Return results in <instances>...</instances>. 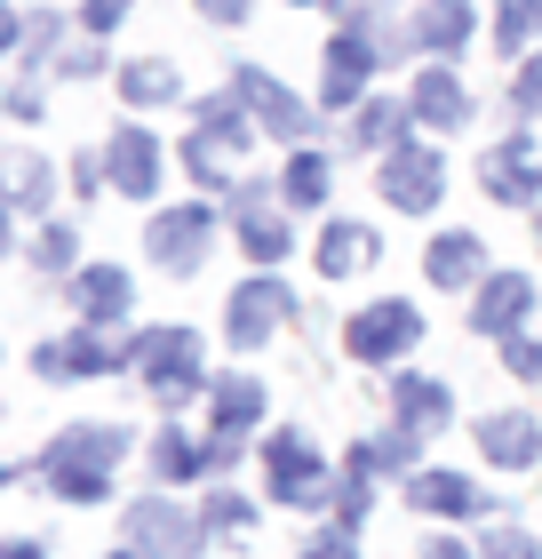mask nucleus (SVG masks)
Masks as SVG:
<instances>
[{
	"label": "nucleus",
	"mask_w": 542,
	"mask_h": 559,
	"mask_svg": "<svg viewBox=\"0 0 542 559\" xmlns=\"http://www.w3.org/2000/svg\"><path fill=\"white\" fill-rule=\"evenodd\" d=\"M415 455H423V431L392 416V431H383V440H359V448H351V464H368V472H423Z\"/></svg>",
	"instance_id": "obj_27"
},
{
	"label": "nucleus",
	"mask_w": 542,
	"mask_h": 559,
	"mask_svg": "<svg viewBox=\"0 0 542 559\" xmlns=\"http://www.w3.org/2000/svg\"><path fill=\"white\" fill-rule=\"evenodd\" d=\"M24 257H33V272H64L72 280V272H81V233H72V224H40Z\"/></svg>",
	"instance_id": "obj_33"
},
{
	"label": "nucleus",
	"mask_w": 542,
	"mask_h": 559,
	"mask_svg": "<svg viewBox=\"0 0 542 559\" xmlns=\"http://www.w3.org/2000/svg\"><path fill=\"white\" fill-rule=\"evenodd\" d=\"M48 185H57V176H48V160H33V152H24V160L9 168V209H16V216H40V209H48Z\"/></svg>",
	"instance_id": "obj_35"
},
{
	"label": "nucleus",
	"mask_w": 542,
	"mask_h": 559,
	"mask_svg": "<svg viewBox=\"0 0 542 559\" xmlns=\"http://www.w3.org/2000/svg\"><path fill=\"white\" fill-rule=\"evenodd\" d=\"M255 129H264V120L240 105V88L231 96H200L192 105V136H184V176L200 192H231L240 185V160L255 152Z\"/></svg>",
	"instance_id": "obj_1"
},
{
	"label": "nucleus",
	"mask_w": 542,
	"mask_h": 559,
	"mask_svg": "<svg viewBox=\"0 0 542 559\" xmlns=\"http://www.w3.org/2000/svg\"><path fill=\"white\" fill-rule=\"evenodd\" d=\"M415 336H423V312L407 296H383V304H359V312L344 320V352L359 368H392V360H407L415 352Z\"/></svg>",
	"instance_id": "obj_5"
},
{
	"label": "nucleus",
	"mask_w": 542,
	"mask_h": 559,
	"mask_svg": "<svg viewBox=\"0 0 542 559\" xmlns=\"http://www.w3.org/2000/svg\"><path fill=\"white\" fill-rule=\"evenodd\" d=\"M479 185L495 209H542V168H534V129H510V144H495L479 160Z\"/></svg>",
	"instance_id": "obj_10"
},
{
	"label": "nucleus",
	"mask_w": 542,
	"mask_h": 559,
	"mask_svg": "<svg viewBox=\"0 0 542 559\" xmlns=\"http://www.w3.org/2000/svg\"><path fill=\"white\" fill-rule=\"evenodd\" d=\"M407 105H415V120H423V129H447V136H455L462 120H471V88H462L447 64H431L423 81H415V96H407Z\"/></svg>",
	"instance_id": "obj_24"
},
{
	"label": "nucleus",
	"mask_w": 542,
	"mask_h": 559,
	"mask_svg": "<svg viewBox=\"0 0 542 559\" xmlns=\"http://www.w3.org/2000/svg\"><path fill=\"white\" fill-rule=\"evenodd\" d=\"M296 559H359V527H344V520H327L312 544H303Z\"/></svg>",
	"instance_id": "obj_37"
},
{
	"label": "nucleus",
	"mask_w": 542,
	"mask_h": 559,
	"mask_svg": "<svg viewBox=\"0 0 542 559\" xmlns=\"http://www.w3.org/2000/svg\"><path fill=\"white\" fill-rule=\"evenodd\" d=\"M33 368L48 376V384H88V376H120L128 368V344H112L105 328H72V336H48L40 352H33Z\"/></svg>",
	"instance_id": "obj_8"
},
{
	"label": "nucleus",
	"mask_w": 542,
	"mask_h": 559,
	"mask_svg": "<svg viewBox=\"0 0 542 559\" xmlns=\"http://www.w3.org/2000/svg\"><path fill=\"white\" fill-rule=\"evenodd\" d=\"M503 360H510V376H527V384H542V336H527V328H519V336L503 344Z\"/></svg>",
	"instance_id": "obj_39"
},
{
	"label": "nucleus",
	"mask_w": 542,
	"mask_h": 559,
	"mask_svg": "<svg viewBox=\"0 0 542 559\" xmlns=\"http://www.w3.org/2000/svg\"><path fill=\"white\" fill-rule=\"evenodd\" d=\"M112 559H144V551H136V544H120V551H112Z\"/></svg>",
	"instance_id": "obj_46"
},
{
	"label": "nucleus",
	"mask_w": 542,
	"mask_h": 559,
	"mask_svg": "<svg viewBox=\"0 0 542 559\" xmlns=\"http://www.w3.org/2000/svg\"><path fill=\"white\" fill-rule=\"evenodd\" d=\"M383 64V48L359 33V24H344V33L327 40V64H320V105L327 112H344V105H359V88H368V72Z\"/></svg>",
	"instance_id": "obj_15"
},
{
	"label": "nucleus",
	"mask_w": 542,
	"mask_h": 559,
	"mask_svg": "<svg viewBox=\"0 0 542 559\" xmlns=\"http://www.w3.org/2000/svg\"><path fill=\"white\" fill-rule=\"evenodd\" d=\"M320 280H351V272H368L375 264V233L368 224H351V216H335V224H320Z\"/></svg>",
	"instance_id": "obj_25"
},
{
	"label": "nucleus",
	"mask_w": 542,
	"mask_h": 559,
	"mask_svg": "<svg viewBox=\"0 0 542 559\" xmlns=\"http://www.w3.org/2000/svg\"><path fill=\"white\" fill-rule=\"evenodd\" d=\"M296 9H320V0H296Z\"/></svg>",
	"instance_id": "obj_47"
},
{
	"label": "nucleus",
	"mask_w": 542,
	"mask_h": 559,
	"mask_svg": "<svg viewBox=\"0 0 542 559\" xmlns=\"http://www.w3.org/2000/svg\"><path fill=\"white\" fill-rule=\"evenodd\" d=\"M479 559H542V544L527 536V527H486V544H479Z\"/></svg>",
	"instance_id": "obj_38"
},
{
	"label": "nucleus",
	"mask_w": 542,
	"mask_h": 559,
	"mask_svg": "<svg viewBox=\"0 0 542 559\" xmlns=\"http://www.w3.org/2000/svg\"><path fill=\"white\" fill-rule=\"evenodd\" d=\"M144 464L160 488H184V479H216V440H192V431H152V448H144Z\"/></svg>",
	"instance_id": "obj_18"
},
{
	"label": "nucleus",
	"mask_w": 542,
	"mask_h": 559,
	"mask_svg": "<svg viewBox=\"0 0 542 559\" xmlns=\"http://www.w3.org/2000/svg\"><path fill=\"white\" fill-rule=\"evenodd\" d=\"M479 455H486V464H495V472H534L542 464V424L534 416H479Z\"/></svg>",
	"instance_id": "obj_19"
},
{
	"label": "nucleus",
	"mask_w": 542,
	"mask_h": 559,
	"mask_svg": "<svg viewBox=\"0 0 542 559\" xmlns=\"http://www.w3.org/2000/svg\"><path fill=\"white\" fill-rule=\"evenodd\" d=\"M128 368L144 376V392L160 400V408H184L192 392H208L192 328H136V336H128Z\"/></svg>",
	"instance_id": "obj_3"
},
{
	"label": "nucleus",
	"mask_w": 542,
	"mask_h": 559,
	"mask_svg": "<svg viewBox=\"0 0 542 559\" xmlns=\"http://www.w3.org/2000/svg\"><path fill=\"white\" fill-rule=\"evenodd\" d=\"M105 168H112V192L152 200V192H160V136H152L144 120H120L112 144H105Z\"/></svg>",
	"instance_id": "obj_16"
},
{
	"label": "nucleus",
	"mask_w": 542,
	"mask_h": 559,
	"mask_svg": "<svg viewBox=\"0 0 542 559\" xmlns=\"http://www.w3.org/2000/svg\"><path fill=\"white\" fill-rule=\"evenodd\" d=\"M192 9H200V16H208V24H240V16L255 9V0H192Z\"/></svg>",
	"instance_id": "obj_43"
},
{
	"label": "nucleus",
	"mask_w": 542,
	"mask_h": 559,
	"mask_svg": "<svg viewBox=\"0 0 542 559\" xmlns=\"http://www.w3.org/2000/svg\"><path fill=\"white\" fill-rule=\"evenodd\" d=\"M542 40V0H495V48L503 57H527Z\"/></svg>",
	"instance_id": "obj_31"
},
{
	"label": "nucleus",
	"mask_w": 542,
	"mask_h": 559,
	"mask_svg": "<svg viewBox=\"0 0 542 559\" xmlns=\"http://www.w3.org/2000/svg\"><path fill=\"white\" fill-rule=\"evenodd\" d=\"M200 520H208V536H231V544H248V536H255V503H248L240 488H208Z\"/></svg>",
	"instance_id": "obj_32"
},
{
	"label": "nucleus",
	"mask_w": 542,
	"mask_h": 559,
	"mask_svg": "<svg viewBox=\"0 0 542 559\" xmlns=\"http://www.w3.org/2000/svg\"><path fill=\"white\" fill-rule=\"evenodd\" d=\"M64 81H96V72H105V48H64Z\"/></svg>",
	"instance_id": "obj_42"
},
{
	"label": "nucleus",
	"mask_w": 542,
	"mask_h": 559,
	"mask_svg": "<svg viewBox=\"0 0 542 559\" xmlns=\"http://www.w3.org/2000/svg\"><path fill=\"white\" fill-rule=\"evenodd\" d=\"M296 312V296L279 288L272 272H255L248 288H231V304H224V336L240 344V352H255V344H272L279 336V320Z\"/></svg>",
	"instance_id": "obj_11"
},
{
	"label": "nucleus",
	"mask_w": 542,
	"mask_h": 559,
	"mask_svg": "<svg viewBox=\"0 0 542 559\" xmlns=\"http://www.w3.org/2000/svg\"><path fill=\"white\" fill-rule=\"evenodd\" d=\"M264 488H272V503H288V512H320V503H335V472H327L320 440L272 431V440H264Z\"/></svg>",
	"instance_id": "obj_4"
},
{
	"label": "nucleus",
	"mask_w": 542,
	"mask_h": 559,
	"mask_svg": "<svg viewBox=\"0 0 542 559\" xmlns=\"http://www.w3.org/2000/svg\"><path fill=\"white\" fill-rule=\"evenodd\" d=\"M144 248H152V264L160 272H200L208 264V248H216V209L208 200H184V209H160L152 216V233H144Z\"/></svg>",
	"instance_id": "obj_7"
},
{
	"label": "nucleus",
	"mask_w": 542,
	"mask_h": 559,
	"mask_svg": "<svg viewBox=\"0 0 542 559\" xmlns=\"http://www.w3.org/2000/svg\"><path fill=\"white\" fill-rule=\"evenodd\" d=\"M240 248H248V264H279V257H288V248H296V233H288V216H272V209H248L240 216Z\"/></svg>",
	"instance_id": "obj_30"
},
{
	"label": "nucleus",
	"mask_w": 542,
	"mask_h": 559,
	"mask_svg": "<svg viewBox=\"0 0 542 559\" xmlns=\"http://www.w3.org/2000/svg\"><path fill=\"white\" fill-rule=\"evenodd\" d=\"M120 96H128V105H176L184 81H176L168 57H136V64H120Z\"/></svg>",
	"instance_id": "obj_28"
},
{
	"label": "nucleus",
	"mask_w": 542,
	"mask_h": 559,
	"mask_svg": "<svg viewBox=\"0 0 542 559\" xmlns=\"http://www.w3.org/2000/svg\"><path fill=\"white\" fill-rule=\"evenodd\" d=\"M407 129H415V105H399V96H368L359 120H351V144L359 152H399Z\"/></svg>",
	"instance_id": "obj_26"
},
{
	"label": "nucleus",
	"mask_w": 542,
	"mask_h": 559,
	"mask_svg": "<svg viewBox=\"0 0 542 559\" xmlns=\"http://www.w3.org/2000/svg\"><path fill=\"white\" fill-rule=\"evenodd\" d=\"M264 408H272L264 376H216V384H208V424L216 431H240V440H248V431L264 424Z\"/></svg>",
	"instance_id": "obj_21"
},
{
	"label": "nucleus",
	"mask_w": 542,
	"mask_h": 559,
	"mask_svg": "<svg viewBox=\"0 0 542 559\" xmlns=\"http://www.w3.org/2000/svg\"><path fill=\"white\" fill-rule=\"evenodd\" d=\"M231 88H240V105L264 120V136H288V144H303L312 136V105H303L296 88H279L272 72H255V64H240L231 72Z\"/></svg>",
	"instance_id": "obj_14"
},
{
	"label": "nucleus",
	"mask_w": 542,
	"mask_h": 559,
	"mask_svg": "<svg viewBox=\"0 0 542 559\" xmlns=\"http://www.w3.org/2000/svg\"><path fill=\"white\" fill-rule=\"evenodd\" d=\"M534 224H542V209H534Z\"/></svg>",
	"instance_id": "obj_48"
},
{
	"label": "nucleus",
	"mask_w": 542,
	"mask_h": 559,
	"mask_svg": "<svg viewBox=\"0 0 542 559\" xmlns=\"http://www.w3.org/2000/svg\"><path fill=\"white\" fill-rule=\"evenodd\" d=\"M471 33H479L471 0H423V16H415V48H423V57H462Z\"/></svg>",
	"instance_id": "obj_23"
},
{
	"label": "nucleus",
	"mask_w": 542,
	"mask_h": 559,
	"mask_svg": "<svg viewBox=\"0 0 542 559\" xmlns=\"http://www.w3.org/2000/svg\"><path fill=\"white\" fill-rule=\"evenodd\" d=\"M407 512H423V520H479L486 496H479L471 472H407Z\"/></svg>",
	"instance_id": "obj_17"
},
{
	"label": "nucleus",
	"mask_w": 542,
	"mask_h": 559,
	"mask_svg": "<svg viewBox=\"0 0 542 559\" xmlns=\"http://www.w3.org/2000/svg\"><path fill=\"white\" fill-rule=\"evenodd\" d=\"M327 512L344 520V527H359V520L375 512V472H368V464H344V479H335V503H327Z\"/></svg>",
	"instance_id": "obj_34"
},
{
	"label": "nucleus",
	"mask_w": 542,
	"mask_h": 559,
	"mask_svg": "<svg viewBox=\"0 0 542 559\" xmlns=\"http://www.w3.org/2000/svg\"><path fill=\"white\" fill-rule=\"evenodd\" d=\"M510 112H519V120H542V48H527L519 72H510Z\"/></svg>",
	"instance_id": "obj_36"
},
{
	"label": "nucleus",
	"mask_w": 542,
	"mask_h": 559,
	"mask_svg": "<svg viewBox=\"0 0 542 559\" xmlns=\"http://www.w3.org/2000/svg\"><path fill=\"white\" fill-rule=\"evenodd\" d=\"M423 559H479V551H471V544H455V536H431Z\"/></svg>",
	"instance_id": "obj_44"
},
{
	"label": "nucleus",
	"mask_w": 542,
	"mask_h": 559,
	"mask_svg": "<svg viewBox=\"0 0 542 559\" xmlns=\"http://www.w3.org/2000/svg\"><path fill=\"white\" fill-rule=\"evenodd\" d=\"M9 120H40V72H16V88H9Z\"/></svg>",
	"instance_id": "obj_40"
},
{
	"label": "nucleus",
	"mask_w": 542,
	"mask_h": 559,
	"mask_svg": "<svg viewBox=\"0 0 542 559\" xmlns=\"http://www.w3.org/2000/svg\"><path fill=\"white\" fill-rule=\"evenodd\" d=\"M64 304L88 328H120L128 312H136V280H128V264H81L64 280Z\"/></svg>",
	"instance_id": "obj_13"
},
{
	"label": "nucleus",
	"mask_w": 542,
	"mask_h": 559,
	"mask_svg": "<svg viewBox=\"0 0 542 559\" xmlns=\"http://www.w3.org/2000/svg\"><path fill=\"white\" fill-rule=\"evenodd\" d=\"M128 544L144 559H200L208 551V520H200L192 503H176V496H136L128 503Z\"/></svg>",
	"instance_id": "obj_6"
},
{
	"label": "nucleus",
	"mask_w": 542,
	"mask_h": 559,
	"mask_svg": "<svg viewBox=\"0 0 542 559\" xmlns=\"http://www.w3.org/2000/svg\"><path fill=\"white\" fill-rule=\"evenodd\" d=\"M128 9H136V0H81V24H88V33H112Z\"/></svg>",
	"instance_id": "obj_41"
},
{
	"label": "nucleus",
	"mask_w": 542,
	"mask_h": 559,
	"mask_svg": "<svg viewBox=\"0 0 542 559\" xmlns=\"http://www.w3.org/2000/svg\"><path fill=\"white\" fill-rule=\"evenodd\" d=\"M527 312H534V272H486L471 288V328H479V336H495V344L519 336Z\"/></svg>",
	"instance_id": "obj_12"
},
{
	"label": "nucleus",
	"mask_w": 542,
	"mask_h": 559,
	"mask_svg": "<svg viewBox=\"0 0 542 559\" xmlns=\"http://www.w3.org/2000/svg\"><path fill=\"white\" fill-rule=\"evenodd\" d=\"M279 192H288V209H320V200L335 192V160L303 144L296 160H288V176H279Z\"/></svg>",
	"instance_id": "obj_29"
},
{
	"label": "nucleus",
	"mask_w": 542,
	"mask_h": 559,
	"mask_svg": "<svg viewBox=\"0 0 542 559\" xmlns=\"http://www.w3.org/2000/svg\"><path fill=\"white\" fill-rule=\"evenodd\" d=\"M392 416H399V424H415V431H447V416H455V392L438 384V376L399 368V376H392Z\"/></svg>",
	"instance_id": "obj_22"
},
{
	"label": "nucleus",
	"mask_w": 542,
	"mask_h": 559,
	"mask_svg": "<svg viewBox=\"0 0 542 559\" xmlns=\"http://www.w3.org/2000/svg\"><path fill=\"white\" fill-rule=\"evenodd\" d=\"M0 559H40V544H33V536H16V544L0 551Z\"/></svg>",
	"instance_id": "obj_45"
},
{
	"label": "nucleus",
	"mask_w": 542,
	"mask_h": 559,
	"mask_svg": "<svg viewBox=\"0 0 542 559\" xmlns=\"http://www.w3.org/2000/svg\"><path fill=\"white\" fill-rule=\"evenodd\" d=\"M128 455L120 424H64L40 455V479L57 503H112V464Z\"/></svg>",
	"instance_id": "obj_2"
},
{
	"label": "nucleus",
	"mask_w": 542,
	"mask_h": 559,
	"mask_svg": "<svg viewBox=\"0 0 542 559\" xmlns=\"http://www.w3.org/2000/svg\"><path fill=\"white\" fill-rule=\"evenodd\" d=\"M423 280L431 288H479L486 280V240L479 233H438L423 248Z\"/></svg>",
	"instance_id": "obj_20"
},
{
	"label": "nucleus",
	"mask_w": 542,
	"mask_h": 559,
	"mask_svg": "<svg viewBox=\"0 0 542 559\" xmlns=\"http://www.w3.org/2000/svg\"><path fill=\"white\" fill-rule=\"evenodd\" d=\"M383 200H392L399 216H431L438 200H447V160H438L431 144H399V152H383Z\"/></svg>",
	"instance_id": "obj_9"
}]
</instances>
